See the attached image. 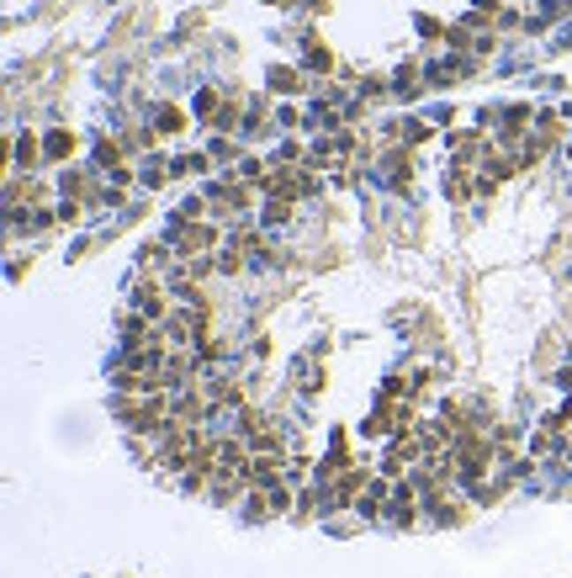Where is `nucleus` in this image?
Instances as JSON below:
<instances>
[{
	"mask_svg": "<svg viewBox=\"0 0 572 578\" xmlns=\"http://www.w3.org/2000/svg\"><path fill=\"white\" fill-rule=\"evenodd\" d=\"M212 244H217L212 223H180V255H196V250H212Z\"/></svg>",
	"mask_w": 572,
	"mask_h": 578,
	"instance_id": "1",
	"label": "nucleus"
},
{
	"mask_svg": "<svg viewBox=\"0 0 572 578\" xmlns=\"http://www.w3.org/2000/svg\"><path fill=\"white\" fill-rule=\"evenodd\" d=\"M133 308H138L143 319H154V324H159V319H164V308H170V303H164V287H159V281H154V287L143 281V287L133 292Z\"/></svg>",
	"mask_w": 572,
	"mask_h": 578,
	"instance_id": "2",
	"label": "nucleus"
},
{
	"mask_svg": "<svg viewBox=\"0 0 572 578\" xmlns=\"http://www.w3.org/2000/svg\"><path fill=\"white\" fill-rule=\"evenodd\" d=\"M74 143H80V138H74V133H64V127H58V133H53V138H48V143H42V149H48V159H69V154H74Z\"/></svg>",
	"mask_w": 572,
	"mask_h": 578,
	"instance_id": "3",
	"label": "nucleus"
},
{
	"mask_svg": "<svg viewBox=\"0 0 572 578\" xmlns=\"http://www.w3.org/2000/svg\"><path fill=\"white\" fill-rule=\"evenodd\" d=\"M164 181H170V170H164L159 159H149V165H143V186H164Z\"/></svg>",
	"mask_w": 572,
	"mask_h": 578,
	"instance_id": "4",
	"label": "nucleus"
},
{
	"mask_svg": "<svg viewBox=\"0 0 572 578\" xmlns=\"http://www.w3.org/2000/svg\"><path fill=\"white\" fill-rule=\"evenodd\" d=\"M16 159L32 165V159H37V138H21V143H16Z\"/></svg>",
	"mask_w": 572,
	"mask_h": 578,
	"instance_id": "5",
	"label": "nucleus"
},
{
	"mask_svg": "<svg viewBox=\"0 0 572 578\" xmlns=\"http://www.w3.org/2000/svg\"><path fill=\"white\" fill-rule=\"evenodd\" d=\"M271 85H276V90H292V85H297V74H292V69H276V74H271Z\"/></svg>",
	"mask_w": 572,
	"mask_h": 578,
	"instance_id": "6",
	"label": "nucleus"
}]
</instances>
